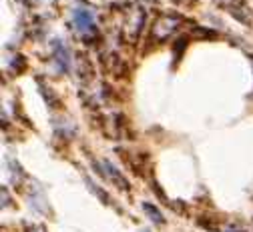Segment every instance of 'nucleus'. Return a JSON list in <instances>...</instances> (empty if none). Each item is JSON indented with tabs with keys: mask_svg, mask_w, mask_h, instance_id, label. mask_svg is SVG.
<instances>
[{
	"mask_svg": "<svg viewBox=\"0 0 253 232\" xmlns=\"http://www.w3.org/2000/svg\"><path fill=\"white\" fill-rule=\"evenodd\" d=\"M73 20H75V24H77V28L79 30H92L94 28V18H92V12H88V10H75V14H73Z\"/></svg>",
	"mask_w": 253,
	"mask_h": 232,
	"instance_id": "1",
	"label": "nucleus"
},
{
	"mask_svg": "<svg viewBox=\"0 0 253 232\" xmlns=\"http://www.w3.org/2000/svg\"><path fill=\"white\" fill-rule=\"evenodd\" d=\"M52 50H54V58H56V62L60 66V70H69V66H71V62H69V50L62 46V42H58V40L54 42Z\"/></svg>",
	"mask_w": 253,
	"mask_h": 232,
	"instance_id": "2",
	"label": "nucleus"
},
{
	"mask_svg": "<svg viewBox=\"0 0 253 232\" xmlns=\"http://www.w3.org/2000/svg\"><path fill=\"white\" fill-rule=\"evenodd\" d=\"M143 208H145V212L153 218V222H155V224H163V216H161V212L157 210L153 204H149V202H147V204H143Z\"/></svg>",
	"mask_w": 253,
	"mask_h": 232,
	"instance_id": "3",
	"label": "nucleus"
}]
</instances>
